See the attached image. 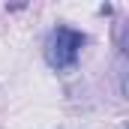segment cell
<instances>
[{
  "mask_svg": "<svg viewBox=\"0 0 129 129\" xmlns=\"http://www.w3.org/2000/svg\"><path fill=\"white\" fill-rule=\"evenodd\" d=\"M84 42H87V36L81 30H72V27L60 24V27H54L51 39H48L45 57H48V63L54 66V69H72V66L78 63V57H81Z\"/></svg>",
  "mask_w": 129,
  "mask_h": 129,
  "instance_id": "6da1fadb",
  "label": "cell"
}]
</instances>
